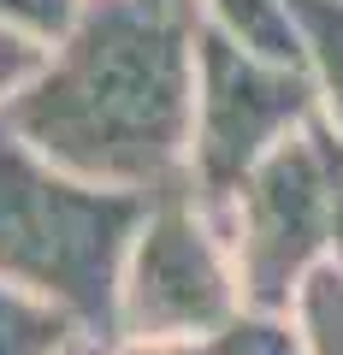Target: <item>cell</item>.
<instances>
[{
    "instance_id": "11",
    "label": "cell",
    "mask_w": 343,
    "mask_h": 355,
    "mask_svg": "<svg viewBox=\"0 0 343 355\" xmlns=\"http://www.w3.org/2000/svg\"><path fill=\"white\" fill-rule=\"evenodd\" d=\"M77 12H83V0H0V24L42 42V48H53L77 24Z\"/></svg>"
},
{
    "instance_id": "1",
    "label": "cell",
    "mask_w": 343,
    "mask_h": 355,
    "mask_svg": "<svg viewBox=\"0 0 343 355\" xmlns=\"http://www.w3.org/2000/svg\"><path fill=\"white\" fill-rule=\"evenodd\" d=\"M195 71V0H83L42 71L0 107V125L65 172L160 196L190 184Z\"/></svg>"
},
{
    "instance_id": "7",
    "label": "cell",
    "mask_w": 343,
    "mask_h": 355,
    "mask_svg": "<svg viewBox=\"0 0 343 355\" xmlns=\"http://www.w3.org/2000/svg\"><path fill=\"white\" fill-rule=\"evenodd\" d=\"M296 60L319 95V113L343 130V0H290Z\"/></svg>"
},
{
    "instance_id": "5",
    "label": "cell",
    "mask_w": 343,
    "mask_h": 355,
    "mask_svg": "<svg viewBox=\"0 0 343 355\" xmlns=\"http://www.w3.org/2000/svg\"><path fill=\"white\" fill-rule=\"evenodd\" d=\"M319 119V95L302 65L237 48L202 24V71H195V137H190V190L213 214L243 190V178L284 137Z\"/></svg>"
},
{
    "instance_id": "13",
    "label": "cell",
    "mask_w": 343,
    "mask_h": 355,
    "mask_svg": "<svg viewBox=\"0 0 343 355\" xmlns=\"http://www.w3.org/2000/svg\"><path fill=\"white\" fill-rule=\"evenodd\" d=\"M71 355H101V343H95V338H83V343H77Z\"/></svg>"
},
{
    "instance_id": "6",
    "label": "cell",
    "mask_w": 343,
    "mask_h": 355,
    "mask_svg": "<svg viewBox=\"0 0 343 355\" xmlns=\"http://www.w3.org/2000/svg\"><path fill=\"white\" fill-rule=\"evenodd\" d=\"M101 355H302V331L279 308H243L213 331L190 338H118L101 343Z\"/></svg>"
},
{
    "instance_id": "9",
    "label": "cell",
    "mask_w": 343,
    "mask_h": 355,
    "mask_svg": "<svg viewBox=\"0 0 343 355\" xmlns=\"http://www.w3.org/2000/svg\"><path fill=\"white\" fill-rule=\"evenodd\" d=\"M77 343L83 326L71 314L0 279V355H71Z\"/></svg>"
},
{
    "instance_id": "4",
    "label": "cell",
    "mask_w": 343,
    "mask_h": 355,
    "mask_svg": "<svg viewBox=\"0 0 343 355\" xmlns=\"http://www.w3.org/2000/svg\"><path fill=\"white\" fill-rule=\"evenodd\" d=\"M243 272L231 254L225 219L190 190L148 196L142 231L130 243L125 279H118V314H113V338H190V331H213L231 314H243Z\"/></svg>"
},
{
    "instance_id": "8",
    "label": "cell",
    "mask_w": 343,
    "mask_h": 355,
    "mask_svg": "<svg viewBox=\"0 0 343 355\" xmlns=\"http://www.w3.org/2000/svg\"><path fill=\"white\" fill-rule=\"evenodd\" d=\"M195 18L207 30H219L225 42L237 48H254L267 60H296V18H290V0H195Z\"/></svg>"
},
{
    "instance_id": "2",
    "label": "cell",
    "mask_w": 343,
    "mask_h": 355,
    "mask_svg": "<svg viewBox=\"0 0 343 355\" xmlns=\"http://www.w3.org/2000/svg\"><path fill=\"white\" fill-rule=\"evenodd\" d=\"M142 214V190L65 172L0 125V279L71 314L95 343L113 338L118 279Z\"/></svg>"
},
{
    "instance_id": "10",
    "label": "cell",
    "mask_w": 343,
    "mask_h": 355,
    "mask_svg": "<svg viewBox=\"0 0 343 355\" xmlns=\"http://www.w3.org/2000/svg\"><path fill=\"white\" fill-rule=\"evenodd\" d=\"M290 320L302 331V355H343V261L319 266L290 302Z\"/></svg>"
},
{
    "instance_id": "3",
    "label": "cell",
    "mask_w": 343,
    "mask_h": 355,
    "mask_svg": "<svg viewBox=\"0 0 343 355\" xmlns=\"http://www.w3.org/2000/svg\"><path fill=\"white\" fill-rule=\"evenodd\" d=\"M219 219L249 308L290 314L319 266L343 261V130L326 113L308 119L243 178Z\"/></svg>"
},
{
    "instance_id": "12",
    "label": "cell",
    "mask_w": 343,
    "mask_h": 355,
    "mask_svg": "<svg viewBox=\"0 0 343 355\" xmlns=\"http://www.w3.org/2000/svg\"><path fill=\"white\" fill-rule=\"evenodd\" d=\"M42 60H48V48H42V42H30V36H18V30L0 24V107H6L18 89L42 71Z\"/></svg>"
}]
</instances>
